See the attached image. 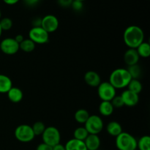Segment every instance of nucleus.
<instances>
[{
	"instance_id": "obj_25",
	"label": "nucleus",
	"mask_w": 150,
	"mask_h": 150,
	"mask_svg": "<svg viewBox=\"0 0 150 150\" xmlns=\"http://www.w3.org/2000/svg\"><path fill=\"white\" fill-rule=\"evenodd\" d=\"M138 150H150V137L144 136L137 141Z\"/></svg>"
},
{
	"instance_id": "obj_34",
	"label": "nucleus",
	"mask_w": 150,
	"mask_h": 150,
	"mask_svg": "<svg viewBox=\"0 0 150 150\" xmlns=\"http://www.w3.org/2000/svg\"><path fill=\"white\" fill-rule=\"evenodd\" d=\"M2 1L8 5H13V4H17L20 0H2Z\"/></svg>"
},
{
	"instance_id": "obj_13",
	"label": "nucleus",
	"mask_w": 150,
	"mask_h": 150,
	"mask_svg": "<svg viewBox=\"0 0 150 150\" xmlns=\"http://www.w3.org/2000/svg\"><path fill=\"white\" fill-rule=\"evenodd\" d=\"M124 62L128 66L134 65L139 63L140 57L134 48H128L124 54Z\"/></svg>"
},
{
	"instance_id": "obj_39",
	"label": "nucleus",
	"mask_w": 150,
	"mask_h": 150,
	"mask_svg": "<svg viewBox=\"0 0 150 150\" xmlns=\"http://www.w3.org/2000/svg\"><path fill=\"white\" fill-rule=\"evenodd\" d=\"M77 1H84L85 0H77Z\"/></svg>"
},
{
	"instance_id": "obj_38",
	"label": "nucleus",
	"mask_w": 150,
	"mask_h": 150,
	"mask_svg": "<svg viewBox=\"0 0 150 150\" xmlns=\"http://www.w3.org/2000/svg\"><path fill=\"white\" fill-rule=\"evenodd\" d=\"M1 18V10H0V19Z\"/></svg>"
},
{
	"instance_id": "obj_40",
	"label": "nucleus",
	"mask_w": 150,
	"mask_h": 150,
	"mask_svg": "<svg viewBox=\"0 0 150 150\" xmlns=\"http://www.w3.org/2000/svg\"><path fill=\"white\" fill-rule=\"evenodd\" d=\"M136 150H138V149H136Z\"/></svg>"
},
{
	"instance_id": "obj_37",
	"label": "nucleus",
	"mask_w": 150,
	"mask_h": 150,
	"mask_svg": "<svg viewBox=\"0 0 150 150\" xmlns=\"http://www.w3.org/2000/svg\"><path fill=\"white\" fill-rule=\"evenodd\" d=\"M2 29H1V26H0V38H1V34H2Z\"/></svg>"
},
{
	"instance_id": "obj_26",
	"label": "nucleus",
	"mask_w": 150,
	"mask_h": 150,
	"mask_svg": "<svg viewBox=\"0 0 150 150\" xmlns=\"http://www.w3.org/2000/svg\"><path fill=\"white\" fill-rule=\"evenodd\" d=\"M127 71L131 76L132 79H139L142 75V68L139 64H134L127 67Z\"/></svg>"
},
{
	"instance_id": "obj_8",
	"label": "nucleus",
	"mask_w": 150,
	"mask_h": 150,
	"mask_svg": "<svg viewBox=\"0 0 150 150\" xmlns=\"http://www.w3.org/2000/svg\"><path fill=\"white\" fill-rule=\"evenodd\" d=\"M29 38L35 44H45L49 40V34L41 26H33L29 32Z\"/></svg>"
},
{
	"instance_id": "obj_14",
	"label": "nucleus",
	"mask_w": 150,
	"mask_h": 150,
	"mask_svg": "<svg viewBox=\"0 0 150 150\" xmlns=\"http://www.w3.org/2000/svg\"><path fill=\"white\" fill-rule=\"evenodd\" d=\"M84 144L87 150H98L100 146V139L98 135L89 134L84 140Z\"/></svg>"
},
{
	"instance_id": "obj_18",
	"label": "nucleus",
	"mask_w": 150,
	"mask_h": 150,
	"mask_svg": "<svg viewBox=\"0 0 150 150\" xmlns=\"http://www.w3.org/2000/svg\"><path fill=\"white\" fill-rule=\"evenodd\" d=\"M13 87V82L9 76L4 74H0V93H7Z\"/></svg>"
},
{
	"instance_id": "obj_6",
	"label": "nucleus",
	"mask_w": 150,
	"mask_h": 150,
	"mask_svg": "<svg viewBox=\"0 0 150 150\" xmlns=\"http://www.w3.org/2000/svg\"><path fill=\"white\" fill-rule=\"evenodd\" d=\"M104 123L102 118L96 114L90 115L86 122L84 123V127L86 129L89 134L98 135L103 130Z\"/></svg>"
},
{
	"instance_id": "obj_22",
	"label": "nucleus",
	"mask_w": 150,
	"mask_h": 150,
	"mask_svg": "<svg viewBox=\"0 0 150 150\" xmlns=\"http://www.w3.org/2000/svg\"><path fill=\"white\" fill-rule=\"evenodd\" d=\"M36 44L31 40L29 38L25 39L19 44V49L25 53H31L35 50Z\"/></svg>"
},
{
	"instance_id": "obj_35",
	"label": "nucleus",
	"mask_w": 150,
	"mask_h": 150,
	"mask_svg": "<svg viewBox=\"0 0 150 150\" xmlns=\"http://www.w3.org/2000/svg\"><path fill=\"white\" fill-rule=\"evenodd\" d=\"M14 39L16 40V41L18 42V43L20 44L21 42L22 41H23V40H24V37H23L22 35H17L14 38Z\"/></svg>"
},
{
	"instance_id": "obj_7",
	"label": "nucleus",
	"mask_w": 150,
	"mask_h": 150,
	"mask_svg": "<svg viewBox=\"0 0 150 150\" xmlns=\"http://www.w3.org/2000/svg\"><path fill=\"white\" fill-rule=\"evenodd\" d=\"M98 95L102 101H111L117 95V89L108 81H103L98 86Z\"/></svg>"
},
{
	"instance_id": "obj_5",
	"label": "nucleus",
	"mask_w": 150,
	"mask_h": 150,
	"mask_svg": "<svg viewBox=\"0 0 150 150\" xmlns=\"http://www.w3.org/2000/svg\"><path fill=\"white\" fill-rule=\"evenodd\" d=\"M16 139L21 143H29L34 140L35 136L32 127L29 125H20L16 128L14 132Z\"/></svg>"
},
{
	"instance_id": "obj_20",
	"label": "nucleus",
	"mask_w": 150,
	"mask_h": 150,
	"mask_svg": "<svg viewBox=\"0 0 150 150\" xmlns=\"http://www.w3.org/2000/svg\"><path fill=\"white\" fill-rule=\"evenodd\" d=\"M90 114L88 111L84 108H80L77 110L74 114V119L79 124H84L89 117Z\"/></svg>"
},
{
	"instance_id": "obj_12",
	"label": "nucleus",
	"mask_w": 150,
	"mask_h": 150,
	"mask_svg": "<svg viewBox=\"0 0 150 150\" xmlns=\"http://www.w3.org/2000/svg\"><path fill=\"white\" fill-rule=\"evenodd\" d=\"M83 79L85 83L91 87H98L102 82L100 76L93 70H89L86 72L83 76Z\"/></svg>"
},
{
	"instance_id": "obj_28",
	"label": "nucleus",
	"mask_w": 150,
	"mask_h": 150,
	"mask_svg": "<svg viewBox=\"0 0 150 150\" xmlns=\"http://www.w3.org/2000/svg\"><path fill=\"white\" fill-rule=\"evenodd\" d=\"M13 21L10 18H3L0 19V26L2 31H8L13 27Z\"/></svg>"
},
{
	"instance_id": "obj_30",
	"label": "nucleus",
	"mask_w": 150,
	"mask_h": 150,
	"mask_svg": "<svg viewBox=\"0 0 150 150\" xmlns=\"http://www.w3.org/2000/svg\"><path fill=\"white\" fill-rule=\"evenodd\" d=\"M70 7H71L73 10H76V11H80V10H81L82 9H83V1H77V0H73Z\"/></svg>"
},
{
	"instance_id": "obj_3",
	"label": "nucleus",
	"mask_w": 150,
	"mask_h": 150,
	"mask_svg": "<svg viewBox=\"0 0 150 150\" xmlns=\"http://www.w3.org/2000/svg\"><path fill=\"white\" fill-rule=\"evenodd\" d=\"M116 146L119 150L137 149V140L130 133L122 132L116 137Z\"/></svg>"
},
{
	"instance_id": "obj_16",
	"label": "nucleus",
	"mask_w": 150,
	"mask_h": 150,
	"mask_svg": "<svg viewBox=\"0 0 150 150\" xmlns=\"http://www.w3.org/2000/svg\"><path fill=\"white\" fill-rule=\"evenodd\" d=\"M106 131L110 136L117 137L120 133H122L123 130L121 124L117 121H111L107 125Z\"/></svg>"
},
{
	"instance_id": "obj_24",
	"label": "nucleus",
	"mask_w": 150,
	"mask_h": 150,
	"mask_svg": "<svg viewBox=\"0 0 150 150\" xmlns=\"http://www.w3.org/2000/svg\"><path fill=\"white\" fill-rule=\"evenodd\" d=\"M88 136H89V133L84 127H77L73 132V139H76L77 140L84 142Z\"/></svg>"
},
{
	"instance_id": "obj_17",
	"label": "nucleus",
	"mask_w": 150,
	"mask_h": 150,
	"mask_svg": "<svg viewBox=\"0 0 150 150\" xmlns=\"http://www.w3.org/2000/svg\"><path fill=\"white\" fill-rule=\"evenodd\" d=\"M66 150H87L84 142L77 140L76 139H71L64 145Z\"/></svg>"
},
{
	"instance_id": "obj_4",
	"label": "nucleus",
	"mask_w": 150,
	"mask_h": 150,
	"mask_svg": "<svg viewBox=\"0 0 150 150\" xmlns=\"http://www.w3.org/2000/svg\"><path fill=\"white\" fill-rule=\"evenodd\" d=\"M41 136H42V142L52 147L58 144H60L61 133L58 128L54 126H49V127H45Z\"/></svg>"
},
{
	"instance_id": "obj_27",
	"label": "nucleus",
	"mask_w": 150,
	"mask_h": 150,
	"mask_svg": "<svg viewBox=\"0 0 150 150\" xmlns=\"http://www.w3.org/2000/svg\"><path fill=\"white\" fill-rule=\"evenodd\" d=\"M31 127H32V130H33V133L34 134H35V136H42V134L43 133L46 126H45V125L42 122L38 121L35 122Z\"/></svg>"
},
{
	"instance_id": "obj_21",
	"label": "nucleus",
	"mask_w": 150,
	"mask_h": 150,
	"mask_svg": "<svg viewBox=\"0 0 150 150\" xmlns=\"http://www.w3.org/2000/svg\"><path fill=\"white\" fill-rule=\"evenodd\" d=\"M136 50L140 58H148L150 56V45L149 42L144 41L136 48Z\"/></svg>"
},
{
	"instance_id": "obj_32",
	"label": "nucleus",
	"mask_w": 150,
	"mask_h": 150,
	"mask_svg": "<svg viewBox=\"0 0 150 150\" xmlns=\"http://www.w3.org/2000/svg\"><path fill=\"white\" fill-rule=\"evenodd\" d=\"M36 150H52V146H49V145L42 142V143L38 145Z\"/></svg>"
},
{
	"instance_id": "obj_1",
	"label": "nucleus",
	"mask_w": 150,
	"mask_h": 150,
	"mask_svg": "<svg viewBox=\"0 0 150 150\" xmlns=\"http://www.w3.org/2000/svg\"><path fill=\"white\" fill-rule=\"evenodd\" d=\"M144 38L143 29L136 25L127 26L123 33V41L128 48L136 49L144 41Z\"/></svg>"
},
{
	"instance_id": "obj_36",
	"label": "nucleus",
	"mask_w": 150,
	"mask_h": 150,
	"mask_svg": "<svg viewBox=\"0 0 150 150\" xmlns=\"http://www.w3.org/2000/svg\"><path fill=\"white\" fill-rule=\"evenodd\" d=\"M25 2V4H28V5H35L38 2L39 0H23Z\"/></svg>"
},
{
	"instance_id": "obj_23",
	"label": "nucleus",
	"mask_w": 150,
	"mask_h": 150,
	"mask_svg": "<svg viewBox=\"0 0 150 150\" xmlns=\"http://www.w3.org/2000/svg\"><path fill=\"white\" fill-rule=\"evenodd\" d=\"M127 87V89L138 94V95H139V93L142 92V89H143L142 83H141L139 79H131Z\"/></svg>"
},
{
	"instance_id": "obj_19",
	"label": "nucleus",
	"mask_w": 150,
	"mask_h": 150,
	"mask_svg": "<svg viewBox=\"0 0 150 150\" xmlns=\"http://www.w3.org/2000/svg\"><path fill=\"white\" fill-rule=\"evenodd\" d=\"M114 108L111 101H102L99 105V112L103 117H109L114 113Z\"/></svg>"
},
{
	"instance_id": "obj_10",
	"label": "nucleus",
	"mask_w": 150,
	"mask_h": 150,
	"mask_svg": "<svg viewBox=\"0 0 150 150\" xmlns=\"http://www.w3.org/2000/svg\"><path fill=\"white\" fill-rule=\"evenodd\" d=\"M59 22L57 16L54 15H46L41 18L40 26L48 34L53 33L58 29Z\"/></svg>"
},
{
	"instance_id": "obj_33",
	"label": "nucleus",
	"mask_w": 150,
	"mask_h": 150,
	"mask_svg": "<svg viewBox=\"0 0 150 150\" xmlns=\"http://www.w3.org/2000/svg\"><path fill=\"white\" fill-rule=\"evenodd\" d=\"M52 150H66L64 145L61 144H58L55 145L52 147Z\"/></svg>"
},
{
	"instance_id": "obj_11",
	"label": "nucleus",
	"mask_w": 150,
	"mask_h": 150,
	"mask_svg": "<svg viewBox=\"0 0 150 150\" xmlns=\"http://www.w3.org/2000/svg\"><path fill=\"white\" fill-rule=\"evenodd\" d=\"M124 105L128 107L136 106L139 102V96L138 94L126 89L121 94Z\"/></svg>"
},
{
	"instance_id": "obj_29",
	"label": "nucleus",
	"mask_w": 150,
	"mask_h": 150,
	"mask_svg": "<svg viewBox=\"0 0 150 150\" xmlns=\"http://www.w3.org/2000/svg\"><path fill=\"white\" fill-rule=\"evenodd\" d=\"M111 104L114 106V108H120L124 106V103H123L122 98L121 95H116L114 98L111 100Z\"/></svg>"
},
{
	"instance_id": "obj_31",
	"label": "nucleus",
	"mask_w": 150,
	"mask_h": 150,
	"mask_svg": "<svg viewBox=\"0 0 150 150\" xmlns=\"http://www.w3.org/2000/svg\"><path fill=\"white\" fill-rule=\"evenodd\" d=\"M73 1V0H57L58 4H59L61 7H70Z\"/></svg>"
},
{
	"instance_id": "obj_15",
	"label": "nucleus",
	"mask_w": 150,
	"mask_h": 150,
	"mask_svg": "<svg viewBox=\"0 0 150 150\" xmlns=\"http://www.w3.org/2000/svg\"><path fill=\"white\" fill-rule=\"evenodd\" d=\"M7 95L8 99L14 103H18L21 102L23 98V91L20 88L16 87V86H13L7 92Z\"/></svg>"
},
{
	"instance_id": "obj_2",
	"label": "nucleus",
	"mask_w": 150,
	"mask_h": 150,
	"mask_svg": "<svg viewBox=\"0 0 150 150\" xmlns=\"http://www.w3.org/2000/svg\"><path fill=\"white\" fill-rule=\"evenodd\" d=\"M132 78L126 68H117L111 72L109 76V83L116 89H125L127 86Z\"/></svg>"
},
{
	"instance_id": "obj_9",
	"label": "nucleus",
	"mask_w": 150,
	"mask_h": 150,
	"mask_svg": "<svg viewBox=\"0 0 150 150\" xmlns=\"http://www.w3.org/2000/svg\"><path fill=\"white\" fill-rule=\"evenodd\" d=\"M0 50L7 55H14L19 51V43L13 38H7L0 42Z\"/></svg>"
}]
</instances>
